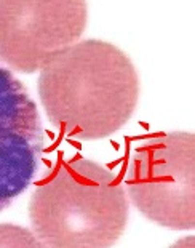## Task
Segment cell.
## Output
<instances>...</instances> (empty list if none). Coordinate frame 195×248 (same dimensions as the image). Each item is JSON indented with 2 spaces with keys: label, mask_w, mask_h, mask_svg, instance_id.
I'll use <instances>...</instances> for the list:
<instances>
[{
  "label": "cell",
  "mask_w": 195,
  "mask_h": 248,
  "mask_svg": "<svg viewBox=\"0 0 195 248\" xmlns=\"http://www.w3.org/2000/svg\"><path fill=\"white\" fill-rule=\"evenodd\" d=\"M39 96L46 117L69 138L103 140L133 115L138 74L122 50L101 40L71 45L40 69Z\"/></svg>",
  "instance_id": "obj_1"
},
{
  "label": "cell",
  "mask_w": 195,
  "mask_h": 248,
  "mask_svg": "<svg viewBox=\"0 0 195 248\" xmlns=\"http://www.w3.org/2000/svg\"><path fill=\"white\" fill-rule=\"evenodd\" d=\"M29 219L46 248H112L128 223V199L114 171L78 157L42 179Z\"/></svg>",
  "instance_id": "obj_2"
},
{
  "label": "cell",
  "mask_w": 195,
  "mask_h": 248,
  "mask_svg": "<svg viewBox=\"0 0 195 248\" xmlns=\"http://www.w3.org/2000/svg\"><path fill=\"white\" fill-rule=\"evenodd\" d=\"M194 142L192 133L173 131L142 141L131 154L130 202L162 228L192 231L195 226Z\"/></svg>",
  "instance_id": "obj_3"
},
{
  "label": "cell",
  "mask_w": 195,
  "mask_h": 248,
  "mask_svg": "<svg viewBox=\"0 0 195 248\" xmlns=\"http://www.w3.org/2000/svg\"><path fill=\"white\" fill-rule=\"evenodd\" d=\"M87 0H0V61L32 74L77 44Z\"/></svg>",
  "instance_id": "obj_4"
},
{
  "label": "cell",
  "mask_w": 195,
  "mask_h": 248,
  "mask_svg": "<svg viewBox=\"0 0 195 248\" xmlns=\"http://www.w3.org/2000/svg\"><path fill=\"white\" fill-rule=\"evenodd\" d=\"M44 128L26 87L0 67V212L26 192L39 170Z\"/></svg>",
  "instance_id": "obj_5"
},
{
  "label": "cell",
  "mask_w": 195,
  "mask_h": 248,
  "mask_svg": "<svg viewBox=\"0 0 195 248\" xmlns=\"http://www.w3.org/2000/svg\"><path fill=\"white\" fill-rule=\"evenodd\" d=\"M0 248H46L32 231L18 224H0Z\"/></svg>",
  "instance_id": "obj_6"
},
{
  "label": "cell",
  "mask_w": 195,
  "mask_h": 248,
  "mask_svg": "<svg viewBox=\"0 0 195 248\" xmlns=\"http://www.w3.org/2000/svg\"><path fill=\"white\" fill-rule=\"evenodd\" d=\"M195 242H194V235H189V237H182L181 240L176 242L175 245H171L170 248H194Z\"/></svg>",
  "instance_id": "obj_7"
}]
</instances>
